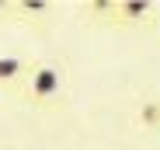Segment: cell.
Masks as SVG:
<instances>
[{"label": "cell", "mask_w": 160, "mask_h": 150, "mask_svg": "<svg viewBox=\"0 0 160 150\" xmlns=\"http://www.w3.org/2000/svg\"><path fill=\"white\" fill-rule=\"evenodd\" d=\"M115 11H118L122 18H139V14L150 11V4H146V0H129V4H118Z\"/></svg>", "instance_id": "cell-3"}, {"label": "cell", "mask_w": 160, "mask_h": 150, "mask_svg": "<svg viewBox=\"0 0 160 150\" xmlns=\"http://www.w3.org/2000/svg\"><path fill=\"white\" fill-rule=\"evenodd\" d=\"M21 59L18 56H0V80H11V77H18L21 73Z\"/></svg>", "instance_id": "cell-2"}, {"label": "cell", "mask_w": 160, "mask_h": 150, "mask_svg": "<svg viewBox=\"0 0 160 150\" xmlns=\"http://www.w3.org/2000/svg\"><path fill=\"white\" fill-rule=\"evenodd\" d=\"M24 11H45V4H42V0H28V4H24Z\"/></svg>", "instance_id": "cell-4"}, {"label": "cell", "mask_w": 160, "mask_h": 150, "mask_svg": "<svg viewBox=\"0 0 160 150\" xmlns=\"http://www.w3.org/2000/svg\"><path fill=\"white\" fill-rule=\"evenodd\" d=\"M28 94L38 98V101H45V98H52V94H59V70H52V66H38V70L32 73Z\"/></svg>", "instance_id": "cell-1"}]
</instances>
